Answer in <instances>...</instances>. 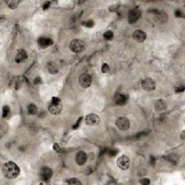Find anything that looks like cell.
Returning <instances> with one entry per match:
<instances>
[{"instance_id": "13", "label": "cell", "mask_w": 185, "mask_h": 185, "mask_svg": "<svg viewBox=\"0 0 185 185\" xmlns=\"http://www.w3.org/2000/svg\"><path fill=\"white\" fill-rule=\"evenodd\" d=\"M28 59V54L25 49H19L15 56V62L17 63H21Z\"/></svg>"}, {"instance_id": "17", "label": "cell", "mask_w": 185, "mask_h": 185, "mask_svg": "<svg viewBox=\"0 0 185 185\" xmlns=\"http://www.w3.org/2000/svg\"><path fill=\"white\" fill-rule=\"evenodd\" d=\"M47 68H48V71L50 74L51 75H55L58 73L59 69H58V67H57V65L54 62H49L47 65Z\"/></svg>"}, {"instance_id": "10", "label": "cell", "mask_w": 185, "mask_h": 185, "mask_svg": "<svg viewBox=\"0 0 185 185\" xmlns=\"http://www.w3.org/2000/svg\"><path fill=\"white\" fill-rule=\"evenodd\" d=\"M100 122V117L96 114H89L85 117V123L88 126H94Z\"/></svg>"}, {"instance_id": "31", "label": "cell", "mask_w": 185, "mask_h": 185, "mask_svg": "<svg viewBox=\"0 0 185 185\" xmlns=\"http://www.w3.org/2000/svg\"><path fill=\"white\" fill-rule=\"evenodd\" d=\"M34 84H36V85H37V84H41L42 83V79L40 77H37L36 78L34 79Z\"/></svg>"}, {"instance_id": "28", "label": "cell", "mask_w": 185, "mask_h": 185, "mask_svg": "<svg viewBox=\"0 0 185 185\" xmlns=\"http://www.w3.org/2000/svg\"><path fill=\"white\" fill-rule=\"evenodd\" d=\"M140 183L142 185H148L150 184V182L149 179H148V178H144V179H142L140 180Z\"/></svg>"}, {"instance_id": "24", "label": "cell", "mask_w": 185, "mask_h": 185, "mask_svg": "<svg viewBox=\"0 0 185 185\" xmlns=\"http://www.w3.org/2000/svg\"><path fill=\"white\" fill-rule=\"evenodd\" d=\"M106 153L110 156V157H114L117 155L118 150L114 148H111V149H108L106 150Z\"/></svg>"}, {"instance_id": "25", "label": "cell", "mask_w": 185, "mask_h": 185, "mask_svg": "<svg viewBox=\"0 0 185 185\" xmlns=\"http://www.w3.org/2000/svg\"><path fill=\"white\" fill-rule=\"evenodd\" d=\"M83 25L86 28H92L94 26V21L92 20H88L83 23Z\"/></svg>"}, {"instance_id": "23", "label": "cell", "mask_w": 185, "mask_h": 185, "mask_svg": "<svg viewBox=\"0 0 185 185\" xmlns=\"http://www.w3.org/2000/svg\"><path fill=\"white\" fill-rule=\"evenodd\" d=\"M67 183L68 184H82L81 182L79 181V179H76V178H71L67 180Z\"/></svg>"}, {"instance_id": "1", "label": "cell", "mask_w": 185, "mask_h": 185, "mask_svg": "<svg viewBox=\"0 0 185 185\" xmlns=\"http://www.w3.org/2000/svg\"><path fill=\"white\" fill-rule=\"evenodd\" d=\"M20 169L13 161H8L2 167V174L8 179H13L20 175Z\"/></svg>"}, {"instance_id": "35", "label": "cell", "mask_w": 185, "mask_h": 185, "mask_svg": "<svg viewBox=\"0 0 185 185\" xmlns=\"http://www.w3.org/2000/svg\"><path fill=\"white\" fill-rule=\"evenodd\" d=\"M184 131L182 132V134H181V138H182V140H184Z\"/></svg>"}, {"instance_id": "3", "label": "cell", "mask_w": 185, "mask_h": 185, "mask_svg": "<svg viewBox=\"0 0 185 185\" xmlns=\"http://www.w3.org/2000/svg\"><path fill=\"white\" fill-rule=\"evenodd\" d=\"M86 43L84 41L80 39H73L69 43V49L74 53H80L86 48Z\"/></svg>"}, {"instance_id": "32", "label": "cell", "mask_w": 185, "mask_h": 185, "mask_svg": "<svg viewBox=\"0 0 185 185\" xmlns=\"http://www.w3.org/2000/svg\"><path fill=\"white\" fill-rule=\"evenodd\" d=\"M53 148H54V150H55V151H57V152H61V148H60V147H59V145H58V144L57 143H55L54 145V146H53Z\"/></svg>"}, {"instance_id": "26", "label": "cell", "mask_w": 185, "mask_h": 185, "mask_svg": "<svg viewBox=\"0 0 185 185\" xmlns=\"http://www.w3.org/2000/svg\"><path fill=\"white\" fill-rule=\"evenodd\" d=\"M109 69H110V67H109V66H108V64H106V63L103 64V65H102V67H101L102 73H108V72L109 71Z\"/></svg>"}, {"instance_id": "5", "label": "cell", "mask_w": 185, "mask_h": 185, "mask_svg": "<svg viewBox=\"0 0 185 185\" xmlns=\"http://www.w3.org/2000/svg\"><path fill=\"white\" fill-rule=\"evenodd\" d=\"M53 175V171L48 166H43L40 170V173H39V176L40 179L42 181H49Z\"/></svg>"}, {"instance_id": "29", "label": "cell", "mask_w": 185, "mask_h": 185, "mask_svg": "<svg viewBox=\"0 0 185 185\" xmlns=\"http://www.w3.org/2000/svg\"><path fill=\"white\" fill-rule=\"evenodd\" d=\"M82 119H83V117H80L78 119H77V122H76V123L75 124L74 126H73V130H76V129L78 128L79 126H80V122H81V121H82Z\"/></svg>"}, {"instance_id": "16", "label": "cell", "mask_w": 185, "mask_h": 185, "mask_svg": "<svg viewBox=\"0 0 185 185\" xmlns=\"http://www.w3.org/2000/svg\"><path fill=\"white\" fill-rule=\"evenodd\" d=\"M128 100V97L126 95L119 94L116 97V103L119 106L124 105Z\"/></svg>"}, {"instance_id": "19", "label": "cell", "mask_w": 185, "mask_h": 185, "mask_svg": "<svg viewBox=\"0 0 185 185\" xmlns=\"http://www.w3.org/2000/svg\"><path fill=\"white\" fill-rule=\"evenodd\" d=\"M28 112L30 115H35L38 112V108L34 103H31L28 106Z\"/></svg>"}, {"instance_id": "2", "label": "cell", "mask_w": 185, "mask_h": 185, "mask_svg": "<svg viewBox=\"0 0 185 185\" xmlns=\"http://www.w3.org/2000/svg\"><path fill=\"white\" fill-rule=\"evenodd\" d=\"M63 105L60 99L58 97H53L48 104L49 111L53 115H58L61 113Z\"/></svg>"}, {"instance_id": "14", "label": "cell", "mask_w": 185, "mask_h": 185, "mask_svg": "<svg viewBox=\"0 0 185 185\" xmlns=\"http://www.w3.org/2000/svg\"><path fill=\"white\" fill-rule=\"evenodd\" d=\"M75 161L77 165L83 166L87 161V155L86 153L83 151H80L76 154Z\"/></svg>"}, {"instance_id": "33", "label": "cell", "mask_w": 185, "mask_h": 185, "mask_svg": "<svg viewBox=\"0 0 185 185\" xmlns=\"http://www.w3.org/2000/svg\"><path fill=\"white\" fill-rule=\"evenodd\" d=\"M150 164H151L152 166H154L156 162V158H155L154 156H151V157L150 158Z\"/></svg>"}, {"instance_id": "30", "label": "cell", "mask_w": 185, "mask_h": 185, "mask_svg": "<svg viewBox=\"0 0 185 185\" xmlns=\"http://www.w3.org/2000/svg\"><path fill=\"white\" fill-rule=\"evenodd\" d=\"M175 15L177 17H183V13H182V11L179 10V9H176V10L175 11Z\"/></svg>"}, {"instance_id": "21", "label": "cell", "mask_w": 185, "mask_h": 185, "mask_svg": "<svg viewBox=\"0 0 185 185\" xmlns=\"http://www.w3.org/2000/svg\"><path fill=\"white\" fill-rule=\"evenodd\" d=\"M158 20H160V23H166V22L167 21V20H168V17H167L166 14V13H164V12H160V13H158Z\"/></svg>"}, {"instance_id": "9", "label": "cell", "mask_w": 185, "mask_h": 185, "mask_svg": "<svg viewBox=\"0 0 185 185\" xmlns=\"http://www.w3.org/2000/svg\"><path fill=\"white\" fill-rule=\"evenodd\" d=\"M142 87L145 91L150 92L156 88V83L152 78H146L142 81Z\"/></svg>"}, {"instance_id": "20", "label": "cell", "mask_w": 185, "mask_h": 185, "mask_svg": "<svg viewBox=\"0 0 185 185\" xmlns=\"http://www.w3.org/2000/svg\"><path fill=\"white\" fill-rule=\"evenodd\" d=\"M10 113V108L8 105H5L2 108V117L7 118Z\"/></svg>"}, {"instance_id": "22", "label": "cell", "mask_w": 185, "mask_h": 185, "mask_svg": "<svg viewBox=\"0 0 185 185\" xmlns=\"http://www.w3.org/2000/svg\"><path fill=\"white\" fill-rule=\"evenodd\" d=\"M103 38L106 41L112 40L113 38H114V33H113L112 31H106V32H105L103 33Z\"/></svg>"}, {"instance_id": "6", "label": "cell", "mask_w": 185, "mask_h": 185, "mask_svg": "<svg viewBox=\"0 0 185 185\" xmlns=\"http://www.w3.org/2000/svg\"><path fill=\"white\" fill-rule=\"evenodd\" d=\"M116 164H117V166L121 169L125 171V170H127L130 168V160L129 157L123 155V156L118 158L117 160H116Z\"/></svg>"}, {"instance_id": "18", "label": "cell", "mask_w": 185, "mask_h": 185, "mask_svg": "<svg viewBox=\"0 0 185 185\" xmlns=\"http://www.w3.org/2000/svg\"><path fill=\"white\" fill-rule=\"evenodd\" d=\"M20 2V1H17V0H8V1H5V4L7 5V6L12 9H16L18 7Z\"/></svg>"}, {"instance_id": "27", "label": "cell", "mask_w": 185, "mask_h": 185, "mask_svg": "<svg viewBox=\"0 0 185 185\" xmlns=\"http://www.w3.org/2000/svg\"><path fill=\"white\" fill-rule=\"evenodd\" d=\"M184 91V85H178L175 88V92L176 93H179V92H182Z\"/></svg>"}, {"instance_id": "7", "label": "cell", "mask_w": 185, "mask_h": 185, "mask_svg": "<svg viewBox=\"0 0 185 185\" xmlns=\"http://www.w3.org/2000/svg\"><path fill=\"white\" fill-rule=\"evenodd\" d=\"M91 77L87 73H83L79 77V83L83 88H88L91 85Z\"/></svg>"}, {"instance_id": "12", "label": "cell", "mask_w": 185, "mask_h": 185, "mask_svg": "<svg viewBox=\"0 0 185 185\" xmlns=\"http://www.w3.org/2000/svg\"><path fill=\"white\" fill-rule=\"evenodd\" d=\"M54 43V41L50 38H39L38 40V45L40 48L41 49H46L49 46H51Z\"/></svg>"}, {"instance_id": "34", "label": "cell", "mask_w": 185, "mask_h": 185, "mask_svg": "<svg viewBox=\"0 0 185 185\" xmlns=\"http://www.w3.org/2000/svg\"><path fill=\"white\" fill-rule=\"evenodd\" d=\"M50 7V2H48L45 3L43 6V10H46V9H48Z\"/></svg>"}, {"instance_id": "8", "label": "cell", "mask_w": 185, "mask_h": 185, "mask_svg": "<svg viewBox=\"0 0 185 185\" xmlns=\"http://www.w3.org/2000/svg\"><path fill=\"white\" fill-rule=\"evenodd\" d=\"M141 17V11L140 9H131L128 14V22L130 24L136 23Z\"/></svg>"}, {"instance_id": "11", "label": "cell", "mask_w": 185, "mask_h": 185, "mask_svg": "<svg viewBox=\"0 0 185 185\" xmlns=\"http://www.w3.org/2000/svg\"><path fill=\"white\" fill-rule=\"evenodd\" d=\"M132 37L137 43H142L147 39V34L142 30H137L133 33Z\"/></svg>"}, {"instance_id": "15", "label": "cell", "mask_w": 185, "mask_h": 185, "mask_svg": "<svg viewBox=\"0 0 185 185\" xmlns=\"http://www.w3.org/2000/svg\"><path fill=\"white\" fill-rule=\"evenodd\" d=\"M167 106V103L163 99H158L155 102V110L156 111H160L165 109Z\"/></svg>"}, {"instance_id": "4", "label": "cell", "mask_w": 185, "mask_h": 185, "mask_svg": "<svg viewBox=\"0 0 185 185\" xmlns=\"http://www.w3.org/2000/svg\"><path fill=\"white\" fill-rule=\"evenodd\" d=\"M116 126L121 131H126L130 127V122L126 117H119L116 121Z\"/></svg>"}]
</instances>
